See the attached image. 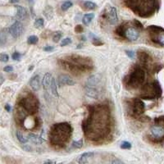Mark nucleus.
Returning <instances> with one entry per match:
<instances>
[{
	"mask_svg": "<svg viewBox=\"0 0 164 164\" xmlns=\"http://www.w3.org/2000/svg\"><path fill=\"white\" fill-rule=\"evenodd\" d=\"M106 19L111 25H115L118 22V17H117V9L114 7H110L108 11L106 12Z\"/></svg>",
	"mask_w": 164,
	"mask_h": 164,
	"instance_id": "4468645a",
	"label": "nucleus"
},
{
	"mask_svg": "<svg viewBox=\"0 0 164 164\" xmlns=\"http://www.w3.org/2000/svg\"><path fill=\"white\" fill-rule=\"evenodd\" d=\"M50 90L52 95H54L55 97H59V93H58V90H57V84H56L55 79L53 77L52 79V82H51Z\"/></svg>",
	"mask_w": 164,
	"mask_h": 164,
	"instance_id": "5701e85b",
	"label": "nucleus"
},
{
	"mask_svg": "<svg viewBox=\"0 0 164 164\" xmlns=\"http://www.w3.org/2000/svg\"><path fill=\"white\" fill-rule=\"evenodd\" d=\"M55 161H53V160H46L45 161V163H55Z\"/></svg>",
	"mask_w": 164,
	"mask_h": 164,
	"instance_id": "a18cd8bd",
	"label": "nucleus"
},
{
	"mask_svg": "<svg viewBox=\"0 0 164 164\" xmlns=\"http://www.w3.org/2000/svg\"><path fill=\"white\" fill-rule=\"evenodd\" d=\"M162 89L159 81H154L152 83L145 85L141 89L140 98L144 99H154L161 96Z\"/></svg>",
	"mask_w": 164,
	"mask_h": 164,
	"instance_id": "0eeeda50",
	"label": "nucleus"
},
{
	"mask_svg": "<svg viewBox=\"0 0 164 164\" xmlns=\"http://www.w3.org/2000/svg\"><path fill=\"white\" fill-rule=\"evenodd\" d=\"M71 43H72V39L71 38H65V39L62 40L60 45H61L62 47H64V46H67V45H70Z\"/></svg>",
	"mask_w": 164,
	"mask_h": 164,
	"instance_id": "7c9ffc66",
	"label": "nucleus"
},
{
	"mask_svg": "<svg viewBox=\"0 0 164 164\" xmlns=\"http://www.w3.org/2000/svg\"><path fill=\"white\" fill-rule=\"evenodd\" d=\"M102 75L95 74L87 79L85 83V93L93 99H98L102 91Z\"/></svg>",
	"mask_w": 164,
	"mask_h": 164,
	"instance_id": "423d86ee",
	"label": "nucleus"
},
{
	"mask_svg": "<svg viewBox=\"0 0 164 164\" xmlns=\"http://www.w3.org/2000/svg\"><path fill=\"white\" fill-rule=\"evenodd\" d=\"M93 44L95 45V46H100V45H103V43L101 41L100 39H94V41H93Z\"/></svg>",
	"mask_w": 164,
	"mask_h": 164,
	"instance_id": "58836bf2",
	"label": "nucleus"
},
{
	"mask_svg": "<svg viewBox=\"0 0 164 164\" xmlns=\"http://www.w3.org/2000/svg\"><path fill=\"white\" fill-rule=\"evenodd\" d=\"M88 110V116L82 123L85 136L93 141L104 139L111 130V114L109 109L103 104H96L89 106Z\"/></svg>",
	"mask_w": 164,
	"mask_h": 164,
	"instance_id": "f257e3e1",
	"label": "nucleus"
},
{
	"mask_svg": "<svg viewBox=\"0 0 164 164\" xmlns=\"http://www.w3.org/2000/svg\"><path fill=\"white\" fill-rule=\"evenodd\" d=\"M22 149L25 151H27V152H31L32 151V148L31 146H29V145H24V146H22Z\"/></svg>",
	"mask_w": 164,
	"mask_h": 164,
	"instance_id": "a19ab883",
	"label": "nucleus"
},
{
	"mask_svg": "<svg viewBox=\"0 0 164 164\" xmlns=\"http://www.w3.org/2000/svg\"><path fill=\"white\" fill-rule=\"evenodd\" d=\"M35 26L37 29H39V28H42L44 26V19L43 18H38V19L35 20Z\"/></svg>",
	"mask_w": 164,
	"mask_h": 164,
	"instance_id": "c756f323",
	"label": "nucleus"
},
{
	"mask_svg": "<svg viewBox=\"0 0 164 164\" xmlns=\"http://www.w3.org/2000/svg\"><path fill=\"white\" fill-rule=\"evenodd\" d=\"M39 41V39L36 35H31V36L28 37L27 39V43L29 45H35Z\"/></svg>",
	"mask_w": 164,
	"mask_h": 164,
	"instance_id": "a878e982",
	"label": "nucleus"
},
{
	"mask_svg": "<svg viewBox=\"0 0 164 164\" xmlns=\"http://www.w3.org/2000/svg\"><path fill=\"white\" fill-rule=\"evenodd\" d=\"M64 68L75 72H85L86 71L93 69V62L91 59L78 55H70L65 59L60 60Z\"/></svg>",
	"mask_w": 164,
	"mask_h": 164,
	"instance_id": "7ed1b4c3",
	"label": "nucleus"
},
{
	"mask_svg": "<svg viewBox=\"0 0 164 164\" xmlns=\"http://www.w3.org/2000/svg\"><path fill=\"white\" fill-rule=\"evenodd\" d=\"M9 34L11 35L13 38H18L21 36L24 32V26L22 23L20 22L19 21H16L8 29Z\"/></svg>",
	"mask_w": 164,
	"mask_h": 164,
	"instance_id": "ddd939ff",
	"label": "nucleus"
},
{
	"mask_svg": "<svg viewBox=\"0 0 164 164\" xmlns=\"http://www.w3.org/2000/svg\"><path fill=\"white\" fill-rule=\"evenodd\" d=\"M71 7H72V3L71 1H66L62 4L61 8L62 11H67Z\"/></svg>",
	"mask_w": 164,
	"mask_h": 164,
	"instance_id": "cd10ccee",
	"label": "nucleus"
},
{
	"mask_svg": "<svg viewBox=\"0 0 164 164\" xmlns=\"http://www.w3.org/2000/svg\"><path fill=\"white\" fill-rule=\"evenodd\" d=\"M75 82L73 81V79L70 75L62 74L59 76V85L62 86V85H74Z\"/></svg>",
	"mask_w": 164,
	"mask_h": 164,
	"instance_id": "dca6fc26",
	"label": "nucleus"
},
{
	"mask_svg": "<svg viewBox=\"0 0 164 164\" xmlns=\"http://www.w3.org/2000/svg\"><path fill=\"white\" fill-rule=\"evenodd\" d=\"M18 1H19V0H11V3H17Z\"/></svg>",
	"mask_w": 164,
	"mask_h": 164,
	"instance_id": "49530a36",
	"label": "nucleus"
},
{
	"mask_svg": "<svg viewBox=\"0 0 164 164\" xmlns=\"http://www.w3.org/2000/svg\"><path fill=\"white\" fill-rule=\"evenodd\" d=\"M5 109L7 110V112H10L11 111V106L9 105V104H6Z\"/></svg>",
	"mask_w": 164,
	"mask_h": 164,
	"instance_id": "37998d69",
	"label": "nucleus"
},
{
	"mask_svg": "<svg viewBox=\"0 0 164 164\" xmlns=\"http://www.w3.org/2000/svg\"><path fill=\"white\" fill-rule=\"evenodd\" d=\"M145 103L140 99H135L132 101L131 106V115L135 117H138L141 116L145 112Z\"/></svg>",
	"mask_w": 164,
	"mask_h": 164,
	"instance_id": "f8f14e48",
	"label": "nucleus"
},
{
	"mask_svg": "<svg viewBox=\"0 0 164 164\" xmlns=\"http://www.w3.org/2000/svg\"><path fill=\"white\" fill-rule=\"evenodd\" d=\"M3 83V75H1V85Z\"/></svg>",
	"mask_w": 164,
	"mask_h": 164,
	"instance_id": "de8ad7c7",
	"label": "nucleus"
},
{
	"mask_svg": "<svg viewBox=\"0 0 164 164\" xmlns=\"http://www.w3.org/2000/svg\"><path fill=\"white\" fill-rule=\"evenodd\" d=\"M94 17H95V14L94 13L85 14L83 17V18H82V22H83L84 25H89V23L91 22L92 20L94 19Z\"/></svg>",
	"mask_w": 164,
	"mask_h": 164,
	"instance_id": "4be33fe9",
	"label": "nucleus"
},
{
	"mask_svg": "<svg viewBox=\"0 0 164 164\" xmlns=\"http://www.w3.org/2000/svg\"><path fill=\"white\" fill-rule=\"evenodd\" d=\"M20 104L26 110L29 114L35 113L39 109V103L37 98L31 93H28L20 100Z\"/></svg>",
	"mask_w": 164,
	"mask_h": 164,
	"instance_id": "6e6552de",
	"label": "nucleus"
},
{
	"mask_svg": "<svg viewBox=\"0 0 164 164\" xmlns=\"http://www.w3.org/2000/svg\"><path fill=\"white\" fill-rule=\"evenodd\" d=\"M20 58H21V54L18 52H14L12 54V59L15 61H17V60H20Z\"/></svg>",
	"mask_w": 164,
	"mask_h": 164,
	"instance_id": "f704fd0d",
	"label": "nucleus"
},
{
	"mask_svg": "<svg viewBox=\"0 0 164 164\" xmlns=\"http://www.w3.org/2000/svg\"><path fill=\"white\" fill-rule=\"evenodd\" d=\"M28 139H29L30 141L34 143V144H35V145H41L42 142H43V139H41V137L33 133H31L29 135Z\"/></svg>",
	"mask_w": 164,
	"mask_h": 164,
	"instance_id": "412c9836",
	"label": "nucleus"
},
{
	"mask_svg": "<svg viewBox=\"0 0 164 164\" xmlns=\"http://www.w3.org/2000/svg\"><path fill=\"white\" fill-rule=\"evenodd\" d=\"M112 163H122V162L121 160H114V161H112Z\"/></svg>",
	"mask_w": 164,
	"mask_h": 164,
	"instance_id": "c03bdc74",
	"label": "nucleus"
},
{
	"mask_svg": "<svg viewBox=\"0 0 164 164\" xmlns=\"http://www.w3.org/2000/svg\"><path fill=\"white\" fill-rule=\"evenodd\" d=\"M151 136L157 141L164 139V116L156 117L154 123L150 128Z\"/></svg>",
	"mask_w": 164,
	"mask_h": 164,
	"instance_id": "9d476101",
	"label": "nucleus"
},
{
	"mask_svg": "<svg viewBox=\"0 0 164 164\" xmlns=\"http://www.w3.org/2000/svg\"><path fill=\"white\" fill-rule=\"evenodd\" d=\"M83 31H84V29L82 25H77L75 27V31L76 32V33H81V32H83Z\"/></svg>",
	"mask_w": 164,
	"mask_h": 164,
	"instance_id": "e433bc0d",
	"label": "nucleus"
},
{
	"mask_svg": "<svg viewBox=\"0 0 164 164\" xmlns=\"http://www.w3.org/2000/svg\"><path fill=\"white\" fill-rule=\"evenodd\" d=\"M17 8V17L19 20H25L27 17V12L22 6H16Z\"/></svg>",
	"mask_w": 164,
	"mask_h": 164,
	"instance_id": "aec40b11",
	"label": "nucleus"
},
{
	"mask_svg": "<svg viewBox=\"0 0 164 164\" xmlns=\"http://www.w3.org/2000/svg\"><path fill=\"white\" fill-rule=\"evenodd\" d=\"M84 6L85 8L88 10H94L97 8V5L96 3H95L94 2H90V1H86L84 3Z\"/></svg>",
	"mask_w": 164,
	"mask_h": 164,
	"instance_id": "393cba45",
	"label": "nucleus"
},
{
	"mask_svg": "<svg viewBox=\"0 0 164 164\" xmlns=\"http://www.w3.org/2000/svg\"><path fill=\"white\" fill-rule=\"evenodd\" d=\"M136 26V25L126 26V25H122L117 28L116 32L118 35L126 38L130 41H136L139 36V32Z\"/></svg>",
	"mask_w": 164,
	"mask_h": 164,
	"instance_id": "1a4fd4ad",
	"label": "nucleus"
},
{
	"mask_svg": "<svg viewBox=\"0 0 164 164\" xmlns=\"http://www.w3.org/2000/svg\"><path fill=\"white\" fill-rule=\"evenodd\" d=\"M28 3L30 4V8H31V12L32 17H35V13H34L33 6H34V0H28Z\"/></svg>",
	"mask_w": 164,
	"mask_h": 164,
	"instance_id": "c9c22d12",
	"label": "nucleus"
},
{
	"mask_svg": "<svg viewBox=\"0 0 164 164\" xmlns=\"http://www.w3.org/2000/svg\"><path fill=\"white\" fill-rule=\"evenodd\" d=\"M9 59V56L8 54H5V53H2L1 55H0V60L1 62H7L8 61Z\"/></svg>",
	"mask_w": 164,
	"mask_h": 164,
	"instance_id": "72a5a7b5",
	"label": "nucleus"
},
{
	"mask_svg": "<svg viewBox=\"0 0 164 164\" xmlns=\"http://www.w3.org/2000/svg\"><path fill=\"white\" fill-rule=\"evenodd\" d=\"M126 5L143 18L149 17L156 11L155 0H124Z\"/></svg>",
	"mask_w": 164,
	"mask_h": 164,
	"instance_id": "20e7f679",
	"label": "nucleus"
},
{
	"mask_svg": "<svg viewBox=\"0 0 164 164\" xmlns=\"http://www.w3.org/2000/svg\"><path fill=\"white\" fill-rule=\"evenodd\" d=\"M145 72L141 67H136L124 78V84L127 89H136L145 82Z\"/></svg>",
	"mask_w": 164,
	"mask_h": 164,
	"instance_id": "39448f33",
	"label": "nucleus"
},
{
	"mask_svg": "<svg viewBox=\"0 0 164 164\" xmlns=\"http://www.w3.org/2000/svg\"><path fill=\"white\" fill-rule=\"evenodd\" d=\"M147 31L153 43L164 46V30L162 28L157 25H149Z\"/></svg>",
	"mask_w": 164,
	"mask_h": 164,
	"instance_id": "9b49d317",
	"label": "nucleus"
},
{
	"mask_svg": "<svg viewBox=\"0 0 164 164\" xmlns=\"http://www.w3.org/2000/svg\"><path fill=\"white\" fill-rule=\"evenodd\" d=\"M40 85H41V81H40V76L39 75H35L33 76L30 81V85L34 91L39 90L40 88Z\"/></svg>",
	"mask_w": 164,
	"mask_h": 164,
	"instance_id": "f3484780",
	"label": "nucleus"
},
{
	"mask_svg": "<svg viewBox=\"0 0 164 164\" xmlns=\"http://www.w3.org/2000/svg\"><path fill=\"white\" fill-rule=\"evenodd\" d=\"M6 43H7V35L4 32V30H3L0 34V45L1 46H3Z\"/></svg>",
	"mask_w": 164,
	"mask_h": 164,
	"instance_id": "bb28decb",
	"label": "nucleus"
},
{
	"mask_svg": "<svg viewBox=\"0 0 164 164\" xmlns=\"http://www.w3.org/2000/svg\"><path fill=\"white\" fill-rule=\"evenodd\" d=\"M62 35V32H57V33L54 35V36H53V41L55 42V43H58V42L61 39Z\"/></svg>",
	"mask_w": 164,
	"mask_h": 164,
	"instance_id": "473e14b6",
	"label": "nucleus"
},
{
	"mask_svg": "<svg viewBox=\"0 0 164 164\" xmlns=\"http://www.w3.org/2000/svg\"><path fill=\"white\" fill-rule=\"evenodd\" d=\"M3 71L5 72H11L13 71V67H12V66H6L4 68H3Z\"/></svg>",
	"mask_w": 164,
	"mask_h": 164,
	"instance_id": "ea45409f",
	"label": "nucleus"
},
{
	"mask_svg": "<svg viewBox=\"0 0 164 164\" xmlns=\"http://www.w3.org/2000/svg\"><path fill=\"white\" fill-rule=\"evenodd\" d=\"M83 146V140L80 139L77 141H73L72 145V148L73 149H81Z\"/></svg>",
	"mask_w": 164,
	"mask_h": 164,
	"instance_id": "c85d7f7f",
	"label": "nucleus"
},
{
	"mask_svg": "<svg viewBox=\"0 0 164 164\" xmlns=\"http://www.w3.org/2000/svg\"><path fill=\"white\" fill-rule=\"evenodd\" d=\"M95 153L94 152H85V153H82L81 155L78 157L77 162L79 163H87L89 162V159H91L92 157L94 156Z\"/></svg>",
	"mask_w": 164,
	"mask_h": 164,
	"instance_id": "6ab92c4d",
	"label": "nucleus"
},
{
	"mask_svg": "<svg viewBox=\"0 0 164 164\" xmlns=\"http://www.w3.org/2000/svg\"><path fill=\"white\" fill-rule=\"evenodd\" d=\"M53 49H54V48L53 46H46L44 48V51H46V52H50V51H53Z\"/></svg>",
	"mask_w": 164,
	"mask_h": 164,
	"instance_id": "79ce46f5",
	"label": "nucleus"
},
{
	"mask_svg": "<svg viewBox=\"0 0 164 164\" xmlns=\"http://www.w3.org/2000/svg\"><path fill=\"white\" fill-rule=\"evenodd\" d=\"M138 57L141 64L145 68L149 69V67H152V59L146 52H139Z\"/></svg>",
	"mask_w": 164,
	"mask_h": 164,
	"instance_id": "2eb2a0df",
	"label": "nucleus"
},
{
	"mask_svg": "<svg viewBox=\"0 0 164 164\" xmlns=\"http://www.w3.org/2000/svg\"><path fill=\"white\" fill-rule=\"evenodd\" d=\"M52 79H53V76H52V75H51L49 72L46 73V74L44 75V78H43V81H42V83H43L44 89H45L46 92H48L49 89H50Z\"/></svg>",
	"mask_w": 164,
	"mask_h": 164,
	"instance_id": "a211bd4d",
	"label": "nucleus"
},
{
	"mask_svg": "<svg viewBox=\"0 0 164 164\" xmlns=\"http://www.w3.org/2000/svg\"><path fill=\"white\" fill-rule=\"evenodd\" d=\"M126 55H127L130 59H133L134 58H135V53H134L133 51L126 50Z\"/></svg>",
	"mask_w": 164,
	"mask_h": 164,
	"instance_id": "4c0bfd02",
	"label": "nucleus"
},
{
	"mask_svg": "<svg viewBox=\"0 0 164 164\" xmlns=\"http://www.w3.org/2000/svg\"><path fill=\"white\" fill-rule=\"evenodd\" d=\"M121 148H122V149H130L131 148V143H129V142L127 141L122 142V143L121 144Z\"/></svg>",
	"mask_w": 164,
	"mask_h": 164,
	"instance_id": "2f4dec72",
	"label": "nucleus"
},
{
	"mask_svg": "<svg viewBox=\"0 0 164 164\" xmlns=\"http://www.w3.org/2000/svg\"><path fill=\"white\" fill-rule=\"evenodd\" d=\"M72 127L67 122H60L52 126L49 131V140L52 145L62 147L69 141Z\"/></svg>",
	"mask_w": 164,
	"mask_h": 164,
	"instance_id": "f03ea898",
	"label": "nucleus"
},
{
	"mask_svg": "<svg viewBox=\"0 0 164 164\" xmlns=\"http://www.w3.org/2000/svg\"><path fill=\"white\" fill-rule=\"evenodd\" d=\"M16 136H17V139H18L20 143H22V144H26L28 142V140H29V139H26V138L23 136V134L20 131H17Z\"/></svg>",
	"mask_w": 164,
	"mask_h": 164,
	"instance_id": "b1692460",
	"label": "nucleus"
}]
</instances>
